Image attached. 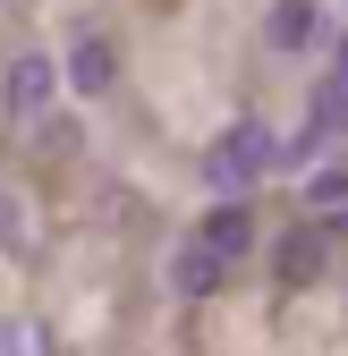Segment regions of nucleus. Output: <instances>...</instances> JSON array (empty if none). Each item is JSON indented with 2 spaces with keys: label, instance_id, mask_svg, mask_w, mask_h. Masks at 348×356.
<instances>
[{
  "label": "nucleus",
  "instance_id": "obj_7",
  "mask_svg": "<svg viewBox=\"0 0 348 356\" xmlns=\"http://www.w3.org/2000/svg\"><path fill=\"white\" fill-rule=\"evenodd\" d=\"M315 272H323V229L306 220V229L280 246V280H315Z\"/></svg>",
  "mask_w": 348,
  "mask_h": 356
},
{
  "label": "nucleus",
  "instance_id": "obj_12",
  "mask_svg": "<svg viewBox=\"0 0 348 356\" xmlns=\"http://www.w3.org/2000/svg\"><path fill=\"white\" fill-rule=\"evenodd\" d=\"M331 85H348V34H340V68H331Z\"/></svg>",
  "mask_w": 348,
  "mask_h": 356
},
{
  "label": "nucleus",
  "instance_id": "obj_5",
  "mask_svg": "<svg viewBox=\"0 0 348 356\" xmlns=\"http://www.w3.org/2000/svg\"><path fill=\"white\" fill-rule=\"evenodd\" d=\"M221 272H230V263H221V254H204L196 238L170 254V289H179V297H212V289H221Z\"/></svg>",
  "mask_w": 348,
  "mask_h": 356
},
{
  "label": "nucleus",
  "instance_id": "obj_4",
  "mask_svg": "<svg viewBox=\"0 0 348 356\" xmlns=\"http://www.w3.org/2000/svg\"><path fill=\"white\" fill-rule=\"evenodd\" d=\"M196 246H204V254H221V263H238V254L255 246V212H246V204H212V212H204V229H196Z\"/></svg>",
  "mask_w": 348,
  "mask_h": 356
},
{
  "label": "nucleus",
  "instance_id": "obj_8",
  "mask_svg": "<svg viewBox=\"0 0 348 356\" xmlns=\"http://www.w3.org/2000/svg\"><path fill=\"white\" fill-rule=\"evenodd\" d=\"M340 127H348V85H323V94H315V127L297 136V153L323 145V136H340Z\"/></svg>",
  "mask_w": 348,
  "mask_h": 356
},
{
  "label": "nucleus",
  "instance_id": "obj_11",
  "mask_svg": "<svg viewBox=\"0 0 348 356\" xmlns=\"http://www.w3.org/2000/svg\"><path fill=\"white\" fill-rule=\"evenodd\" d=\"M34 145L52 153V161H68V153H77V119H42V127H34Z\"/></svg>",
  "mask_w": 348,
  "mask_h": 356
},
{
  "label": "nucleus",
  "instance_id": "obj_10",
  "mask_svg": "<svg viewBox=\"0 0 348 356\" xmlns=\"http://www.w3.org/2000/svg\"><path fill=\"white\" fill-rule=\"evenodd\" d=\"M306 212H315V220H340V212H348V170H323V178H315V187H306Z\"/></svg>",
  "mask_w": 348,
  "mask_h": 356
},
{
  "label": "nucleus",
  "instance_id": "obj_6",
  "mask_svg": "<svg viewBox=\"0 0 348 356\" xmlns=\"http://www.w3.org/2000/svg\"><path fill=\"white\" fill-rule=\"evenodd\" d=\"M68 85H77V94H102V85H111V42L102 34H85L68 51Z\"/></svg>",
  "mask_w": 348,
  "mask_h": 356
},
{
  "label": "nucleus",
  "instance_id": "obj_9",
  "mask_svg": "<svg viewBox=\"0 0 348 356\" xmlns=\"http://www.w3.org/2000/svg\"><path fill=\"white\" fill-rule=\"evenodd\" d=\"M34 246V220H26V204H17V187L0 178V254H26Z\"/></svg>",
  "mask_w": 348,
  "mask_h": 356
},
{
  "label": "nucleus",
  "instance_id": "obj_2",
  "mask_svg": "<svg viewBox=\"0 0 348 356\" xmlns=\"http://www.w3.org/2000/svg\"><path fill=\"white\" fill-rule=\"evenodd\" d=\"M0 102H9V119H52V102H60V60L52 51H17L9 76H0Z\"/></svg>",
  "mask_w": 348,
  "mask_h": 356
},
{
  "label": "nucleus",
  "instance_id": "obj_3",
  "mask_svg": "<svg viewBox=\"0 0 348 356\" xmlns=\"http://www.w3.org/2000/svg\"><path fill=\"white\" fill-rule=\"evenodd\" d=\"M264 42H272V51H315V42H323V9H315V0H272V17H264Z\"/></svg>",
  "mask_w": 348,
  "mask_h": 356
},
{
  "label": "nucleus",
  "instance_id": "obj_1",
  "mask_svg": "<svg viewBox=\"0 0 348 356\" xmlns=\"http://www.w3.org/2000/svg\"><path fill=\"white\" fill-rule=\"evenodd\" d=\"M272 161H280L272 127H264V119H238V127H221V136H212V153H204V187L230 204V195H238V187H255Z\"/></svg>",
  "mask_w": 348,
  "mask_h": 356
}]
</instances>
